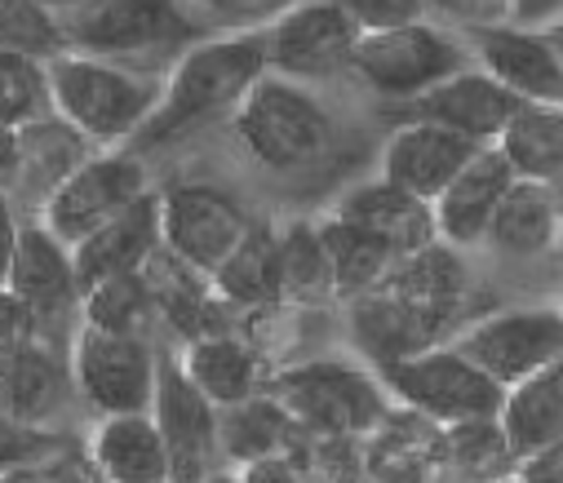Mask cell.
<instances>
[{"instance_id": "6da1fadb", "label": "cell", "mask_w": 563, "mask_h": 483, "mask_svg": "<svg viewBox=\"0 0 563 483\" xmlns=\"http://www.w3.org/2000/svg\"><path fill=\"white\" fill-rule=\"evenodd\" d=\"M271 72L266 58V32H231L213 41H196L169 72L161 107L143 124V142H169L178 133H191L196 124L235 111L244 94Z\"/></svg>"}, {"instance_id": "7a4b0ae2", "label": "cell", "mask_w": 563, "mask_h": 483, "mask_svg": "<svg viewBox=\"0 0 563 483\" xmlns=\"http://www.w3.org/2000/svg\"><path fill=\"white\" fill-rule=\"evenodd\" d=\"M49 94L54 111L89 142H120L129 133H143V124L161 107L165 85L115 67L111 58L63 50L49 63Z\"/></svg>"}, {"instance_id": "3957f363", "label": "cell", "mask_w": 563, "mask_h": 483, "mask_svg": "<svg viewBox=\"0 0 563 483\" xmlns=\"http://www.w3.org/2000/svg\"><path fill=\"white\" fill-rule=\"evenodd\" d=\"M231 129L240 146L271 174H294L316 165L333 142V120L324 102L302 80L275 72H266L244 94V102L231 111Z\"/></svg>"}, {"instance_id": "277c9868", "label": "cell", "mask_w": 563, "mask_h": 483, "mask_svg": "<svg viewBox=\"0 0 563 483\" xmlns=\"http://www.w3.org/2000/svg\"><path fill=\"white\" fill-rule=\"evenodd\" d=\"M471 63H475L471 41H457L440 23L421 19L408 28L360 36L351 72L373 94H382L390 102H412L421 94H431L435 85H444L449 76L466 72Z\"/></svg>"}, {"instance_id": "5b68a950", "label": "cell", "mask_w": 563, "mask_h": 483, "mask_svg": "<svg viewBox=\"0 0 563 483\" xmlns=\"http://www.w3.org/2000/svg\"><path fill=\"white\" fill-rule=\"evenodd\" d=\"M271 395L294 413L302 430L324 435V439L368 435L390 413L386 382L364 369L338 364V360H311V364L285 369L271 382Z\"/></svg>"}, {"instance_id": "8992f818", "label": "cell", "mask_w": 563, "mask_h": 483, "mask_svg": "<svg viewBox=\"0 0 563 483\" xmlns=\"http://www.w3.org/2000/svg\"><path fill=\"white\" fill-rule=\"evenodd\" d=\"M386 391L417 417L435 426H457L471 417H497L506 404V386L488 377L457 342L431 347L412 360H399L377 373Z\"/></svg>"}, {"instance_id": "52a82bcc", "label": "cell", "mask_w": 563, "mask_h": 483, "mask_svg": "<svg viewBox=\"0 0 563 483\" xmlns=\"http://www.w3.org/2000/svg\"><path fill=\"white\" fill-rule=\"evenodd\" d=\"M506 391L550 364H563V306H501L453 338Z\"/></svg>"}, {"instance_id": "ba28073f", "label": "cell", "mask_w": 563, "mask_h": 483, "mask_svg": "<svg viewBox=\"0 0 563 483\" xmlns=\"http://www.w3.org/2000/svg\"><path fill=\"white\" fill-rule=\"evenodd\" d=\"M63 32L80 54L133 58L187 41L196 23L183 0H80L67 10Z\"/></svg>"}, {"instance_id": "9c48e42d", "label": "cell", "mask_w": 563, "mask_h": 483, "mask_svg": "<svg viewBox=\"0 0 563 483\" xmlns=\"http://www.w3.org/2000/svg\"><path fill=\"white\" fill-rule=\"evenodd\" d=\"M355 45H360V28L346 19L338 0H298V6L279 10L266 28L271 72L302 85L351 72Z\"/></svg>"}, {"instance_id": "30bf717a", "label": "cell", "mask_w": 563, "mask_h": 483, "mask_svg": "<svg viewBox=\"0 0 563 483\" xmlns=\"http://www.w3.org/2000/svg\"><path fill=\"white\" fill-rule=\"evenodd\" d=\"M156 377H161V364L152 347L133 333H107V329L85 325L71 347V382L107 417L152 413Z\"/></svg>"}, {"instance_id": "8fae6325", "label": "cell", "mask_w": 563, "mask_h": 483, "mask_svg": "<svg viewBox=\"0 0 563 483\" xmlns=\"http://www.w3.org/2000/svg\"><path fill=\"white\" fill-rule=\"evenodd\" d=\"M161 222H165V249L209 279L257 227L235 196L205 187V183L169 187L161 196Z\"/></svg>"}, {"instance_id": "7c38bea8", "label": "cell", "mask_w": 563, "mask_h": 483, "mask_svg": "<svg viewBox=\"0 0 563 483\" xmlns=\"http://www.w3.org/2000/svg\"><path fill=\"white\" fill-rule=\"evenodd\" d=\"M152 417L169 448V483H205L222 457V408L191 382L183 360H161Z\"/></svg>"}, {"instance_id": "4fadbf2b", "label": "cell", "mask_w": 563, "mask_h": 483, "mask_svg": "<svg viewBox=\"0 0 563 483\" xmlns=\"http://www.w3.org/2000/svg\"><path fill=\"white\" fill-rule=\"evenodd\" d=\"M147 191V169L133 155H93L54 191L45 196V227L63 244H80L89 231L137 205Z\"/></svg>"}, {"instance_id": "5bb4252c", "label": "cell", "mask_w": 563, "mask_h": 483, "mask_svg": "<svg viewBox=\"0 0 563 483\" xmlns=\"http://www.w3.org/2000/svg\"><path fill=\"white\" fill-rule=\"evenodd\" d=\"M346 306H351V338H355L360 355L373 360L377 373L399 364V360L431 351V347H444L466 329L462 319H453L444 310H427L417 301H404L386 288H373Z\"/></svg>"}, {"instance_id": "9a60e30c", "label": "cell", "mask_w": 563, "mask_h": 483, "mask_svg": "<svg viewBox=\"0 0 563 483\" xmlns=\"http://www.w3.org/2000/svg\"><path fill=\"white\" fill-rule=\"evenodd\" d=\"M479 151L484 142L466 133H453L431 120H404L382 146V178L435 205Z\"/></svg>"}, {"instance_id": "2e32d148", "label": "cell", "mask_w": 563, "mask_h": 483, "mask_svg": "<svg viewBox=\"0 0 563 483\" xmlns=\"http://www.w3.org/2000/svg\"><path fill=\"white\" fill-rule=\"evenodd\" d=\"M471 54L484 72H493L519 102L563 107V58L545 28L501 23L471 32Z\"/></svg>"}, {"instance_id": "e0dca14e", "label": "cell", "mask_w": 563, "mask_h": 483, "mask_svg": "<svg viewBox=\"0 0 563 483\" xmlns=\"http://www.w3.org/2000/svg\"><path fill=\"white\" fill-rule=\"evenodd\" d=\"M519 98L479 63H471L466 72L449 76L444 85H435L431 94H421L408 102V120H431L444 124L453 133H466L484 146H497V138L506 133V124L519 116Z\"/></svg>"}, {"instance_id": "ac0fdd59", "label": "cell", "mask_w": 563, "mask_h": 483, "mask_svg": "<svg viewBox=\"0 0 563 483\" xmlns=\"http://www.w3.org/2000/svg\"><path fill=\"white\" fill-rule=\"evenodd\" d=\"M161 249H165L161 196H143L137 205H129L124 213H115L111 222H102L98 231H89L80 244H71L80 293H89L93 284L115 279V275L147 271Z\"/></svg>"}, {"instance_id": "d6986e66", "label": "cell", "mask_w": 563, "mask_h": 483, "mask_svg": "<svg viewBox=\"0 0 563 483\" xmlns=\"http://www.w3.org/2000/svg\"><path fill=\"white\" fill-rule=\"evenodd\" d=\"M515 183H519V174L501 155V146H484L471 165L449 183V191L435 200L440 240L462 249V253L488 244L493 218H497V209H501V200L510 196Z\"/></svg>"}, {"instance_id": "ffe728a7", "label": "cell", "mask_w": 563, "mask_h": 483, "mask_svg": "<svg viewBox=\"0 0 563 483\" xmlns=\"http://www.w3.org/2000/svg\"><path fill=\"white\" fill-rule=\"evenodd\" d=\"M338 218L373 231L377 240H386L399 257L417 253V249H427L440 240V227H435V205L431 200H421L386 178H373V183H360L351 187L338 205H333Z\"/></svg>"}, {"instance_id": "44dd1931", "label": "cell", "mask_w": 563, "mask_h": 483, "mask_svg": "<svg viewBox=\"0 0 563 483\" xmlns=\"http://www.w3.org/2000/svg\"><path fill=\"white\" fill-rule=\"evenodd\" d=\"M10 288L36 310V319L63 315L76 297H85L80 293V275H76L71 244H63L45 222L41 227H23L19 231L14 271H10Z\"/></svg>"}, {"instance_id": "7402d4cb", "label": "cell", "mask_w": 563, "mask_h": 483, "mask_svg": "<svg viewBox=\"0 0 563 483\" xmlns=\"http://www.w3.org/2000/svg\"><path fill=\"white\" fill-rule=\"evenodd\" d=\"M488 249L501 257H545L563 249V196L554 187L519 178L501 200Z\"/></svg>"}, {"instance_id": "603a6c76", "label": "cell", "mask_w": 563, "mask_h": 483, "mask_svg": "<svg viewBox=\"0 0 563 483\" xmlns=\"http://www.w3.org/2000/svg\"><path fill=\"white\" fill-rule=\"evenodd\" d=\"M93 465L107 483H169V448L152 413H115L93 435Z\"/></svg>"}, {"instance_id": "cb8c5ba5", "label": "cell", "mask_w": 563, "mask_h": 483, "mask_svg": "<svg viewBox=\"0 0 563 483\" xmlns=\"http://www.w3.org/2000/svg\"><path fill=\"white\" fill-rule=\"evenodd\" d=\"M471 266L462 257V249L435 240L427 249H417L408 257L395 262V271L377 284L404 301H417L427 310H444L453 319H466V301H471Z\"/></svg>"}, {"instance_id": "d4e9b609", "label": "cell", "mask_w": 563, "mask_h": 483, "mask_svg": "<svg viewBox=\"0 0 563 483\" xmlns=\"http://www.w3.org/2000/svg\"><path fill=\"white\" fill-rule=\"evenodd\" d=\"M501 430L519 461L563 443V364H550L506 391L501 404Z\"/></svg>"}, {"instance_id": "484cf974", "label": "cell", "mask_w": 563, "mask_h": 483, "mask_svg": "<svg viewBox=\"0 0 563 483\" xmlns=\"http://www.w3.org/2000/svg\"><path fill=\"white\" fill-rule=\"evenodd\" d=\"M183 369L191 373V382L218 404V408H235L253 395H262L266 382V364L262 355L240 342L235 333H213V338H196L183 355Z\"/></svg>"}, {"instance_id": "4316f807", "label": "cell", "mask_w": 563, "mask_h": 483, "mask_svg": "<svg viewBox=\"0 0 563 483\" xmlns=\"http://www.w3.org/2000/svg\"><path fill=\"white\" fill-rule=\"evenodd\" d=\"M63 404V369L36 342L0 355V413L14 426H41Z\"/></svg>"}, {"instance_id": "83f0119b", "label": "cell", "mask_w": 563, "mask_h": 483, "mask_svg": "<svg viewBox=\"0 0 563 483\" xmlns=\"http://www.w3.org/2000/svg\"><path fill=\"white\" fill-rule=\"evenodd\" d=\"M501 155L515 165L519 178L554 187L563 196V107L523 102L519 116L497 138Z\"/></svg>"}, {"instance_id": "f1b7e54d", "label": "cell", "mask_w": 563, "mask_h": 483, "mask_svg": "<svg viewBox=\"0 0 563 483\" xmlns=\"http://www.w3.org/2000/svg\"><path fill=\"white\" fill-rule=\"evenodd\" d=\"M320 240H324L329 262H333L338 301H355V297L373 293L399 262V253L386 240H377L373 231H364V227H355V222H346L338 213H329L320 222Z\"/></svg>"}, {"instance_id": "f546056e", "label": "cell", "mask_w": 563, "mask_h": 483, "mask_svg": "<svg viewBox=\"0 0 563 483\" xmlns=\"http://www.w3.org/2000/svg\"><path fill=\"white\" fill-rule=\"evenodd\" d=\"M298 430L302 426L294 421V413L271 391H262V395H253L235 408H222V452L244 461V465L262 461V457H275V452H289Z\"/></svg>"}, {"instance_id": "4dcf8cb0", "label": "cell", "mask_w": 563, "mask_h": 483, "mask_svg": "<svg viewBox=\"0 0 563 483\" xmlns=\"http://www.w3.org/2000/svg\"><path fill=\"white\" fill-rule=\"evenodd\" d=\"M279 301L289 306L338 301V279L329 249L320 240V222H294L279 235Z\"/></svg>"}, {"instance_id": "1f68e13d", "label": "cell", "mask_w": 563, "mask_h": 483, "mask_svg": "<svg viewBox=\"0 0 563 483\" xmlns=\"http://www.w3.org/2000/svg\"><path fill=\"white\" fill-rule=\"evenodd\" d=\"M227 306H275L279 301V235L253 227L249 240L209 279Z\"/></svg>"}, {"instance_id": "d6a6232c", "label": "cell", "mask_w": 563, "mask_h": 483, "mask_svg": "<svg viewBox=\"0 0 563 483\" xmlns=\"http://www.w3.org/2000/svg\"><path fill=\"white\" fill-rule=\"evenodd\" d=\"M85 133L71 129L58 111L23 124V183L54 196L85 165Z\"/></svg>"}, {"instance_id": "836d02e7", "label": "cell", "mask_w": 563, "mask_h": 483, "mask_svg": "<svg viewBox=\"0 0 563 483\" xmlns=\"http://www.w3.org/2000/svg\"><path fill=\"white\" fill-rule=\"evenodd\" d=\"M444 461L475 483H506L519 470V457L501 430V417H471L444 426Z\"/></svg>"}, {"instance_id": "e575fe53", "label": "cell", "mask_w": 563, "mask_h": 483, "mask_svg": "<svg viewBox=\"0 0 563 483\" xmlns=\"http://www.w3.org/2000/svg\"><path fill=\"white\" fill-rule=\"evenodd\" d=\"M152 310H156V293L147 284V271L102 279L85 293V325L107 329V333L143 338V325L152 319Z\"/></svg>"}, {"instance_id": "d590c367", "label": "cell", "mask_w": 563, "mask_h": 483, "mask_svg": "<svg viewBox=\"0 0 563 483\" xmlns=\"http://www.w3.org/2000/svg\"><path fill=\"white\" fill-rule=\"evenodd\" d=\"M49 111H54L49 63L0 45V120L32 124V120H41Z\"/></svg>"}, {"instance_id": "8d00e7d4", "label": "cell", "mask_w": 563, "mask_h": 483, "mask_svg": "<svg viewBox=\"0 0 563 483\" xmlns=\"http://www.w3.org/2000/svg\"><path fill=\"white\" fill-rule=\"evenodd\" d=\"M0 45L54 63L67 45V32L58 10L41 6V0H0Z\"/></svg>"}, {"instance_id": "74e56055", "label": "cell", "mask_w": 563, "mask_h": 483, "mask_svg": "<svg viewBox=\"0 0 563 483\" xmlns=\"http://www.w3.org/2000/svg\"><path fill=\"white\" fill-rule=\"evenodd\" d=\"M346 10V19L360 28V36L368 32H390V28H408L431 14L427 0H338Z\"/></svg>"}, {"instance_id": "f35d334b", "label": "cell", "mask_w": 563, "mask_h": 483, "mask_svg": "<svg viewBox=\"0 0 563 483\" xmlns=\"http://www.w3.org/2000/svg\"><path fill=\"white\" fill-rule=\"evenodd\" d=\"M427 6H431V14H440L466 32L515 23V0H427Z\"/></svg>"}, {"instance_id": "ab89813d", "label": "cell", "mask_w": 563, "mask_h": 483, "mask_svg": "<svg viewBox=\"0 0 563 483\" xmlns=\"http://www.w3.org/2000/svg\"><path fill=\"white\" fill-rule=\"evenodd\" d=\"M32 333H36V310L14 288H0V355L36 342Z\"/></svg>"}, {"instance_id": "60d3db41", "label": "cell", "mask_w": 563, "mask_h": 483, "mask_svg": "<svg viewBox=\"0 0 563 483\" xmlns=\"http://www.w3.org/2000/svg\"><path fill=\"white\" fill-rule=\"evenodd\" d=\"M23 183V124L0 120V191Z\"/></svg>"}, {"instance_id": "b9f144b4", "label": "cell", "mask_w": 563, "mask_h": 483, "mask_svg": "<svg viewBox=\"0 0 563 483\" xmlns=\"http://www.w3.org/2000/svg\"><path fill=\"white\" fill-rule=\"evenodd\" d=\"M196 6L213 19H231V23H244V19H257V14H271V10H289L285 0H196Z\"/></svg>"}, {"instance_id": "7bdbcfd3", "label": "cell", "mask_w": 563, "mask_h": 483, "mask_svg": "<svg viewBox=\"0 0 563 483\" xmlns=\"http://www.w3.org/2000/svg\"><path fill=\"white\" fill-rule=\"evenodd\" d=\"M515 479H519V483H563V443H554V448H545V452L519 461Z\"/></svg>"}, {"instance_id": "ee69618b", "label": "cell", "mask_w": 563, "mask_h": 483, "mask_svg": "<svg viewBox=\"0 0 563 483\" xmlns=\"http://www.w3.org/2000/svg\"><path fill=\"white\" fill-rule=\"evenodd\" d=\"M19 218L5 200V191H0V288H10V271H14V253H19Z\"/></svg>"}, {"instance_id": "f6af8a7d", "label": "cell", "mask_w": 563, "mask_h": 483, "mask_svg": "<svg viewBox=\"0 0 563 483\" xmlns=\"http://www.w3.org/2000/svg\"><path fill=\"white\" fill-rule=\"evenodd\" d=\"M554 19H563V0H515V23L545 28Z\"/></svg>"}, {"instance_id": "bcb514c9", "label": "cell", "mask_w": 563, "mask_h": 483, "mask_svg": "<svg viewBox=\"0 0 563 483\" xmlns=\"http://www.w3.org/2000/svg\"><path fill=\"white\" fill-rule=\"evenodd\" d=\"M0 483H63V479L49 474V470H36V465H10L5 474H0Z\"/></svg>"}, {"instance_id": "7dc6e473", "label": "cell", "mask_w": 563, "mask_h": 483, "mask_svg": "<svg viewBox=\"0 0 563 483\" xmlns=\"http://www.w3.org/2000/svg\"><path fill=\"white\" fill-rule=\"evenodd\" d=\"M545 36L554 41V50H559V58H563V19H554V23H545Z\"/></svg>"}, {"instance_id": "c3c4849f", "label": "cell", "mask_w": 563, "mask_h": 483, "mask_svg": "<svg viewBox=\"0 0 563 483\" xmlns=\"http://www.w3.org/2000/svg\"><path fill=\"white\" fill-rule=\"evenodd\" d=\"M205 483H244V474H231V470H213Z\"/></svg>"}, {"instance_id": "681fc988", "label": "cell", "mask_w": 563, "mask_h": 483, "mask_svg": "<svg viewBox=\"0 0 563 483\" xmlns=\"http://www.w3.org/2000/svg\"><path fill=\"white\" fill-rule=\"evenodd\" d=\"M41 6H49V10H76L80 0H41Z\"/></svg>"}, {"instance_id": "f907efd6", "label": "cell", "mask_w": 563, "mask_h": 483, "mask_svg": "<svg viewBox=\"0 0 563 483\" xmlns=\"http://www.w3.org/2000/svg\"><path fill=\"white\" fill-rule=\"evenodd\" d=\"M506 483H519V479H506Z\"/></svg>"}, {"instance_id": "816d5d0a", "label": "cell", "mask_w": 563, "mask_h": 483, "mask_svg": "<svg viewBox=\"0 0 563 483\" xmlns=\"http://www.w3.org/2000/svg\"><path fill=\"white\" fill-rule=\"evenodd\" d=\"M0 421H5V413H0Z\"/></svg>"}]
</instances>
